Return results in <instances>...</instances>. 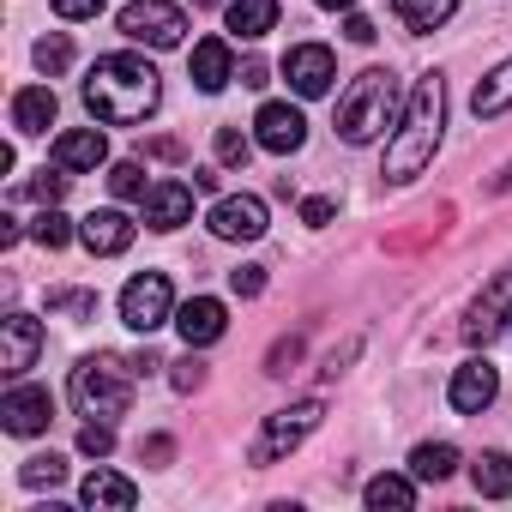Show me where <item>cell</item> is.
<instances>
[{
  "mask_svg": "<svg viewBox=\"0 0 512 512\" xmlns=\"http://www.w3.org/2000/svg\"><path fill=\"white\" fill-rule=\"evenodd\" d=\"M253 139H260L272 157H290V151H302L308 121H302V109H290V103H266L260 115H253Z\"/></svg>",
  "mask_w": 512,
  "mask_h": 512,
  "instance_id": "13",
  "label": "cell"
},
{
  "mask_svg": "<svg viewBox=\"0 0 512 512\" xmlns=\"http://www.w3.org/2000/svg\"><path fill=\"white\" fill-rule=\"evenodd\" d=\"M163 97V79L145 55H103L85 79V109L103 127H139Z\"/></svg>",
  "mask_w": 512,
  "mask_h": 512,
  "instance_id": "1",
  "label": "cell"
},
{
  "mask_svg": "<svg viewBox=\"0 0 512 512\" xmlns=\"http://www.w3.org/2000/svg\"><path fill=\"white\" fill-rule=\"evenodd\" d=\"M241 85L260 91V85H266V61H247V67H241Z\"/></svg>",
  "mask_w": 512,
  "mask_h": 512,
  "instance_id": "42",
  "label": "cell"
},
{
  "mask_svg": "<svg viewBox=\"0 0 512 512\" xmlns=\"http://www.w3.org/2000/svg\"><path fill=\"white\" fill-rule=\"evenodd\" d=\"M37 350H43V326L31 314L0 320V374L7 380H25V368H37Z\"/></svg>",
  "mask_w": 512,
  "mask_h": 512,
  "instance_id": "10",
  "label": "cell"
},
{
  "mask_svg": "<svg viewBox=\"0 0 512 512\" xmlns=\"http://www.w3.org/2000/svg\"><path fill=\"white\" fill-rule=\"evenodd\" d=\"M223 326H229V314H223V302H217V296H193V302H181V308H175V332L187 338V350L217 344V338H223Z\"/></svg>",
  "mask_w": 512,
  "mask_h": 512,
  "instance_id": "15",
  "label": "cell"
},
{
  "mask_svg": "<svg viewBox=\"0 0 512 512\" xmlns=\"http://www.w3.org/2000/svg\"><path fill=\"white\" fill-rule=\"evenodd\" d=\"M193 85L205 91V97H217L229 79H235V55H229V43L223 37H205V43H193Z\"/></svg>",
  "mask_w": 512,
  "mask_h": 512,
  "instance_id": "17",
  "label": "cell"
},
{
  "mask_svg": "<svg viewBox=\"0 0 512 512\" xmlns=\"http://www.w3.org/2000/svg\"><path fill=\"white\" fill-rule=\"evenodd\" d=\"M211 235L217 241H260L266 235V199H253V193H229L211 205Z\"/></svg>",
  "mask_w": 512,
  "mask_h": 512,
  "instance_id": "8",
  "label": "cell"
},
{
  "mask_svg": "<svg viewBox=\"0 0 512 512\" xmlns=\"http://www.w3.org/2000/svg\"><path fill=\"white\" fill-rule=\"evenodd\" d=\"M55 13H61V19H97L103 0H55Z\"/></svg>",
  "mask_w": 512,
  "mask_h": 512,
  "instance_id": "40",
  "label": "cell"
},
{
  "mask_svg": "<svg viewBox=\"0 0 512 512\" xmlns=\"http://www.w3.org/2000/svg\"><path fill=\"white\" fill-rule=\"evenodd\" d=\"M284 79H290V91H296V97H326V91H332V79H338V61H332V49H326V43H302V49H290V55H284Z\"/></svg>",
  "mask_w": 512,
  "mask_h": 512,
  "instance_id": "9",
  "label": "cell"
},
{
  "mask_svg": "<svg viewBox=\"0 0 512 512\" xmlns=\"http://www.w3.org/2000/svg\"><path fill=\"white\" fill-rule=\"evenodd\" d=\"M67 181H73V169H61V163H55V169H43L37 181H25V193H31V199H43V205H55V199L67 193Z\"/></svg>",
  "mask_w": 512,
  "mask_h": 512,
  "instance_id": "32",
  "label": "cell"
},
{
  "mask_svg": "<svg viewBox=\"0 0 512 512\" xmlns=\"http://www.w3.org/2000/svg\"><path fill=\"white\" fill-rule=\"evenodd\" d=\"M79 452H85V458H109V452H115V428L91 416V422L79 428Z\"/></svg>",
  "mask_w": 512,
  "mask_h": 512,
  "instance_id": "33",
  "label": "cell"
},
{
  "mask_svg": "<svg viewBox=\"0 0 512 512\" xmlns=\"http://www.w3.org/2000/svg\"><path fill=\"white\" fill-rule=\"evenodd\" d=\"M362 500H368L374 512H386V506H392V512H410V506H416V482H410V476H374V482L362 488Z\"/></svg>",
  "mask_w": 512,
  "mask_h": 512,
  "instance_id": "27",
  "label": "cell"
},
{
  "mask_svg": "<svg viewBox=\"0 0 512 512\" xmlns=\"http://www.w3.org/2000/svg\"><path fill=\"white\" fill-rule=\"evenodd\" d=\"M512 326V272H500L488 290H482V302L470 308V320H464V338L470 344H488V338H500Z\"/></svg>",
  "mask_w": 512,
  "mask_h": 512,
  "instance_id": "12",
  "label": "cell"
},
{
  "mask_svg": "<svg viewBox=\"0 0 512 512\" xmlns=\"http://www.w3.org/2000/svg\"><path fill=\"white\" fill-rule=\"evenodd\" d=\"M49 308L55 314H97V296H85V290H49Z\"/></svg>",
  "mask_w": 512,
  "mask_h": 512,
  "instance_id": "35",
  "label": "cell"
},
{
  "mask_svg": "<svg viewBox=\"0 0 512 512\" xmlns=\"http://www.w3.org/2000/svg\"><path fill=\"white\" fill-rule=\"evenodd\" d=\"M338 217V205L332 199H302V223H314V229H326Z\"/></svg>",
  "mask_w": 512,
  "mask_h": 512,
  "instance_id": "39",
  "label": "cell"
},
{
  "mask_svg": "<svg viewBox=\"0 0 512 512\" xmlns=\"http://www.w3.org/2000/svg\"><path fill=\"white\" fill-rule=\"evenodd\" d=\"M229 290H235V296H260V290H266V266H235V272H229Z\"/></svg>",
  "mask_w": 512,
  "mask_h": 512,
  "instance_id": "36",
  "label": "cell"
},
{
  "mask_svg": "<svg viewBox=\"0 0 512 512\" xmlns=\"http://www.w3.org/2000/svg\"><path fill=\"white\" fill-rule=\"evenodd\" d=\"M13 127L19 133H49L55 127V91L49 85H25L13 97Z\"/></svg>",
  "mask_w": 512,
  "mask_h": 512,
  "instance_id": "21",
  "label": "cell"
},
{
  "mask_svg": "<svg viewBox=\"0 0 512 512\" xmlns=\"http://www.w3.org/2000/svg\"><path fill=\"white\" fill-rule=\"evenodd\" d=\"M79 241L97 253V260H109V253H127V247H133V217L115 211V205H103V211H91V217L79 223Z\"/></svg>",
  "mask_w": 512,
  "mask_h": 512,
  "instance_id": "16",
  "label": "cell"
},
{
  "mask_svg": "<svg viewBox=\"0 0 512 512\" xmlns=\"http://www.w3.org/2000/svg\"><path fill=\"white\" fill-rule=\"evenodd\" d=\"M344 37H350V43H374L380 31H374V19H362V13H350V19H344Z\"/></svg>",
  "mask_w": 512,
  "mask_h": 512,
  "instance_id": "41",
  "label": "cell"
},
{
  "mask_svg": "<svg viewBox=\"0 0 512 512\" xmlns=\"http://www.w3.org/2000/svg\"><path fill=\"white\" fill-rule=\"evenodd\" d=\"M470 482H476V494L506 500V494H512V458H506V452H482V458L470 464Z\"/></svg>",
  "mask_w": 512,
  "mask_h": 512,
  "instance_id": "25",
  "label": "cell"
},
{
  "mask_svg": "<svg viewBox=\"0 0 512 512\" xmlns=\"http://www.w3.org/2000/svg\"><path fill=\"white\" fill-rule=\"evenodd\" d=\"M187 31V13L169 7V0H133V7H121V37L145 43V49H175Z\"/></svg>",
  "mask_w": 512,
  "mask_h": 512,
  "instance_id": "7",
  "label": "cell"
},
{
  "mask_svg": "<svg viewBox=\"0 0 512 512\" xmlns=\"http://www.w3.org/2000/svg\"><path fill=\"white\" fill-rule=\"evenodd\" d=\"M440 127H446V85H440V73H422L416 91L404 97V115H398L392 139H386V181H392V187L416 181V175L434 163Z\"/></svg>",
  "mask_w": 512,
  "mask_h": 512,
  "instance_id": "2",
  "label": "cell"
},
{
  "mask_svg": "<svg viewBox=\"0 0 512 512\" xmlns=\"http://www.w3.org/2000/svg\"><path fill=\"white\" fill-rule=\"evenodd\" d=\"M169 314H175V290H169L163 272H139V278L121 290V320H127L139 338H151L157 326H169Z\"/></svg>",
  "mask_w": 512,
  "mask_h": 512,
  "instance_id": "6",
  "label": "cell"
},
{
  "mask_svg": "<svg viewBox=\"0 0 512 512\" xmlns=\"http://www.w3.org/2000/svg\"><path fill=\"white\" fill-rule=\"evenodd\" d=\"M103 157H109L103 127H79V133H61V139H55V163H61V169H97Z\"/></svg>",
  "mask_w": 512,
  "mask_h": 512,
  "instance_id": "20",
  "label": "cell"
},
{
  "mask_svg": "<svg viewBox=\"0 0 512 512\" xmlns=\"http://www.w3.org/2000/svg\"><path fill=\"white\" fill-rule=\"evenodd\" d=\"M392 121H398V79L386 67H368L338 103V139L344 145H374L380 133H392Z\"/></svg>",
  "mask_w": 512,
  "mask_h": 512,
  "instance_id": "3",
  "label": "cell"
},
{
  "mask_svg": "<svg viewBox=\"0 0 512 512\" xmlns=\"http://www.w3.org/2000/svg\"><path fill=\"white\" fill-rule=\"evenodd\" d=\"M169 380H175V392H193V386H205V362H199V356H187V362H175V374H169Z\"/></svg>",
  "mask_w": 512,
  "mask_h": 512,
  "instance_id": "37",
  "label": "cell"
},
{
  "mask_svg": "<svg viewBox=\"0 0 512 512\" xmlns=\"http://www.w3.org/2000/svg\"><path fill=\"white\" fill-rule=\"evenodd\" d=\"M320 422H326V404H320V398H302V404H290V410H272L266 428H260V440L247 446V458H253V464H278V458L296 452Z\"/></svg>",
  "mask_w": 512,
  "mask_h": 512,
  "instance_id": "5",
  "label": "cell"
},
{
  "mask_svg": "<svg viewBox=\"0 0 512 512\" xmlns=\"http://www.w3.org/2000/svg\"><path fill=\"white\" fill-rule=\"evenodd\" d=\"M31 235H37V247H49V253H55V247H67V241H73V217H61V211L49 205V211L31 223Z\"/></svg>",
  "mask_w": 512,
  "mask_h": 512,
  "instance_id": "30",
  "label": "cell"
},
{
  "mask_svg": "<svg viewBox=\"0 0 512 512\" xmlns=\"http://www.w3.org/2000/svg\"><path fill=\"white\" fill-rule=\"evenodd\" d=\"M31 55H37V67L55 79V73H67V67H73V37H61V31H55V37H43Z\"/></svg>",
  "mask_w": 512,
  "mask_h": 512,
  "instance_id": "29",
  "label": "cell"
},
{
  "mask_svg": "<svg viewBox=\"0 0 512 512\" xmlns=\"http://www.w3.org/2000/svg\"><path fill=\"white\" fill-rule=\"evenodd\" d=\"M109 187H115V199H145V193H151L139 163H115V169H109Z\"/></svg>",
  "mask_w": 512,
  "mask_h": 512,
  "instance_id": "31",
  "label": "cell"
},
{
  "mask_svg": "<svg viewBox=\"0 0 512 512\" xmlns=\"http://www.w3.org/2000/svg\"><path fill=\"white\" fill-rule=\"evenodd\" d=\"M296 362H302V338H284V344L272 350V368H266V374H290Z\"/></svg>",
  "mask_w": 512,
  "mask_h": 512,
  "instance_id": "38",
  "label": "cell"
},
{
  "mask_svg": "<svg viewBox=\"0 0 512 512\" xmlns=\"http://www.w3.org/2000/svg\"><path fill=\"white\" fill-rule=\"evenodd\" d=\"M272 25H278V0H235L229 7V31L247 37V43H260Z\"/></svg>",
  "mask_w": 512,
  "mask_h": 512,
  "instance_id": "24",
  "label": "cell"
},
{
  "mask_svg": "<svg viewBox=\"0 0 512 512\" xmlns=\"http://www.w3.org/2000/svg\"><path fill=\"white\" fill-rule=\"evenodd\" d=\"M494 392H500V374H494V362H482V356H470V362L452 374V386H446V398H452L458 416H482V410L494 404Z\"/></svg>",
  "mask_w": 512,
  "mask_h": 512,
  "instance_id": "11",
  "label": "cell"
},
{
  "mask_svg": "<svg viewBox=\"0 0 512 512\" xmlns=\"http://www.w3.org/2000/svg\"><path fill=\"white\" fill-rule=\"evenodd\" d=\"M320 7H326V13H350V7H356V0H320Z\"/></svg>",
  "mask_w": 512,
  "mask_h": 512,
  "instance_id": "43",
  "label": "cell"
},
{
  "mask_svg": "<svg viewBox=\"0 0 512 512\" xmlns=\"http://www.w3.org/2000/svg\"><path fill=\"white\" fill-rule=\"evenodd\" d=\"M247 151H253V145H247L235 127H223V133H217V163H223V169H241V163H247Z\"/></svg>",
  "mask_w": 512,
  "mask_h": 512,
  "instance_id": "34",
  "label": "cell"
},
{
  "mask_svg": "<svg viewBox=\"0 0 512 512\" xmlns=\"http://www.w3.org/2000/svg\"><path fill=\"white\" fill-rule=\"evenodd\" d=\"M452 470H458V446H446V440H428L410 452V476H422V482H446Z\"/></svg>",
  "mask_w": 512,
  "mask_h": 512,
  "instance_id": "26",
  "label": "cell"
},
{
  "mask_svg": "<svg viewBox=\"0 0 512 512\" xmlns=\"http://www.w3.org/2000/svg\"><path fill=\"white\" fill-rule=\"evenodd\" d=\"M79 500H85L91 512H133L139 488H133L127 476H115V470H91V476H85V488H79Z\"/></svg>",
  "mask_w": 512,
  "mask_h": 512,
  "instance_id": "19",
  "label": "cell"
},
{
  "mask_svg": "<svg viewBox=\"0 0 512 512\" xmlns=\"http://www.w3.org/2000/svg\"><path fill=\"white\" fill-rule=\"evenodd\" d=\"M49 416H55V398L43 386H25L19 380L7 398H0V422H7V434H43Z\"/></svg>",
  "mask_w": 512,
  "mask_h": 512,
  "instance_id": "14",
  "label": "cell"
},
{
  "mask_svg": "<svg viewBox=\"0 0 512 512\" xmlns=\"http://www.w3.org/2000/svg\"><path fill=\"white\" fill-rule=\"evenodd\" d=\"M19 482H25V488H61V482H67V458H61V452H37V458H25Z\"/></svg>",
  "mask_w": 512,
  "mask_h": 512,
  "instance_id": "28",
  "label": "cell"
},
{
  "mask_svg": "<svg viewBox=\"0 0 512 512\" xmlns=\"http://www.w3.org/2000/svg\"><path fill=\"white\" fill-rule=\"evenodd\" d=\"M187 217H193V187L157 181V187L145 193V223H151V229H181Z\"/></svg>",
  "mask_w": 512,
  "mask_h": 512,
  "instance_id": "18",
  "label": "cell"
},
{
  "mask_svg": "<svg viewBox=\"0 0 512 512\" xmlns=\"http://www.w3.org/2000/svg\"><path fill=\"white\" fill-rule=\"evenodd\" d=\"M512 109V61H500L476 91H470V115L476 121H494V115H506Z\"/></svg>",
  "mask_w": 512,
  "mask_h": 512,
  "instance_id": "22",
  "label": "cell"
},
{
  "mask_svg": "<svg viewBox=\"0 0 512 512\" xmlns=\"http://www.w3.org/2000/svg\"><path fill=\"white\" fill-rule=\"evenodd\" d=\"M392 13H398V25L404 31H440L452 13H458V0H392Z\"/></svg>",
  "mask_w": 512,
  "mask_h": 512,
  "instance_id": "23",
  "label": "cell"
},
{
  "mask_svg": "<svg viewBox=\"0 0 512 512\" xmlns=\"http://www.w3.org/2000/svg\"><path fill=\"white\" fill-rule=\"evenodd\" d=\"M133 362H121V356H85L79 368H73V404H79V416H97V422H115V416H127L133 410Z\"/></svg>",
  "mask_w": 512,
  "mask_h": 512,
  "instance_id": "4",
  "label": "cell"
}]
</instances>
